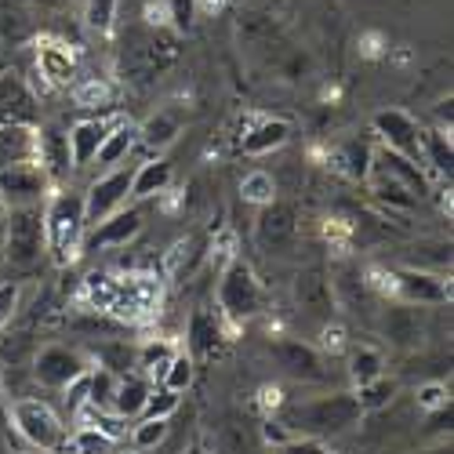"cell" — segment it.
Returning a JSON list of instances; mask_svg holds the SVG:
<instances>
[{
    "mask_svg": "<svg viewBox=\"0 0 454 454\" xmlns=\"http://www.w3.org/2000/svg\"><path fill=\"white\" fill-rule=\"evenodd\" d=\"M386 331H389L393 342L407 346V342H414V338H419V320H414L411 309H393L389 320H386Z\"/></svg>",
    "mask_w": 454,
    "mask_h": 454,
    "instance_id": "obj_36",
    "label": "cell"
},
{
    "mask_svg": "<svg viewBox=\"0 0 454 454\" xmlns=\"http://www.w3.org/2000/svg\"><path fill=\"white\" fill-rule=\"evenodd\" d=\"M273 356H277L280 371L291 374V378H298V382H324V378H327L324 356L313 346L298 342V338H284V342H277L273 346Z\"/></svg>",
    "mask_w": 454,
    "mask_h": 454,
    "instance_id": "obj_10",
    "label": "cell"
},
{
    "mask_svg": "<svg viewBox=\"0 0 454 454\" xmlns=\"http://www.w3.org/2000/svg\"><path fill=\"white\" fill-rule=\"evenodd\" d=\"M168 429H171V422H168V419H142V422L131 429V443H135L138 450H149V447L164 443Z\"/></svg>",
    "mask_w": 454,
    "mask_h": 454,
    "instance_id": "obj_33",
    "label": "cell"
},
{
    "mask_svg": "<svg viewBox=\"0 0 454 454\" xmlns=\"http://www.w3.org/2000/svg\"><path fill=\"white\" fill-rule=\"evenodd\" d=\"M84 197L81 193H59L44 207V230H48V251L59 254V262L73 258L81 251L84 237Z\"/></svg>",
    "mask_w": 454,
    "mask_h": 454,
    "instance_id": "obj_3",
    "label": "cell"
},
{
    "mask_svg": "<svg viewBox=\"0 0 454 454\" xmlns=\"http://www.w3.org/2000/svg\"><path fill=\"white\" fill-rule=\"evenodd\" d=\"M374 164V171H382V175H389L393 182H400L407 193L419 200V197H426L429 193V185H426V175L419 171V164H411L407 157H400V153H389V149H382L378 153V160H371Z\"/></svg>",
    "mask_w": 454,
    "mask_h": 454,
    "instance_id": "obj_18",
    "label": "cell"
},
{
    "mask_svg": "<svg viewBox=\"0 0 454 454\" xmlns=\"http://www.w3.org/2000/svg\"><path fill=\"white\" fill-rule=\"evenodd\" d=\"M287 138H291V124H284V121H262V124H254L240 138V149H244V153H251V157H258V153H270V149H280Z\"/></svg>",
    "mask_w": 454,
    "mask_h": 454,
    "instance_id": "obj_21",
    "label": "cell"
},
{
    "mask_svg": "<svg viewBox=\"0 0 454 454\" xmlns=\"http://www.w3.org/2000/svg\"><path fill=\"white\" fill-rule=\"evenodd\" d=\"M73 98H77L81 109H102V106H113V91H109V84H102L98 77L73 88Z\"/></svg>",
    "mask_w": 454,
    "mask_h": 454,
    "instance_id": "obj_35",
    "label": "cell"
},
{
    "mask_svg": "<svg viewBox=\"0 0 454 454\" xmlns=\"http://www.w3.org/2000/svg\"><path fill=\"white\" fill-rule=\"evenodd\" d=\"M393 393H396V386L389 382V378H378V382L360 386L356 400H360V407H364V411H378V407H386V403L393 400Z\"/></svg>",
    "mask_w": 454,
    "mask_h": 454,
    "instance_id": "obj_37",
    "label": "cell"
},
{
    "mask_svg": "<svg viewBox=\"0 0 454 454\" xmlns=\"http://www.w3.org/2000/svg\"><path fill=\"white\" fill-rule=\"evenodd\" d=\"M160 382H164V389L168 393H185L189 386H193V360H189V356H178L175 353V360L168 364V371L160 374Z\"/></svg>",
    "mask_w": 454,
    "mask_h": 454,
    "instance_id": "obj_30",
    "label": "cell"
},
{
    "mask_svg": "<svg viewBox=\"0 0 454 454\" xmlns=\"http://www.w3.org/2000/svg\"><path fill=\"white\" fill-rule=\"evenodd\" d=\"M393 280H396V291L407 306H443L450 298V287L440 277L422 273V270H400Z\"/></svg>",
    "mask_w": 454,
    "mask_h": 454,
    "instance_id": "obj_11",
    "label": "cell"
},
{
    "mask_svg": "<svg viewBox=\"0 0 454 454\" xmlns=\"http://www.w3.org/2000/svg\"><path fill=\"white\" fill-rule=\"evenodd\" d=\"M240 193H244V200H254V204H273V193H277V185H273V178L266 175V171H251L244 182H240Z\"/></svg>",
    "mask_w": 454,
    "mask_h": 454,
    "instance_id": "obj_34",
    "label": "cell"
},
{
    "mask_svg": "<svg viewBox=\"0 0 454 454\" xmlns=\"http://www.w3.org/2000/svg\"><path fill=\"white\" fill-rule=\"evenodd\" d=\"M131 175L128 168H117V171H109L102 175L88 193H84V222L88 225H98L106 222L109 215H117L124 207V200L131 197Z\"/></svg>",
    "mask_w": 454,
    "mask_h": 454,
    "instance_id": "obj_7",
    "label": "cell"
},
{
    "mask_svg": "<svg viewBox=\"0 0 454 454\" xmlns=\"http://www.w3.org/2000/svg\"><path fill=\"white\" fill-rule=\"evenodd\" d=\"M222 342V331L215 324V317L207 313H193V320H189V349H193L197 356H211Z\"/></svg>",
    "mask_w": 454,
    "mask_h": 454,
    "instance_id": "obj_24",
    "label": "cell"
},
{
    "mask_svg": "<svg viewBox=\"0 0 454 454\" xmlns=\"http://www.w3.org/2000/svg\"><path fill=\"white\" fill-rule=\"evenodd\" d=\"M178 407V396L160 389V393H149L145 407H142V419H171V411Z\"/></svg>",
    "mask_w": 454,
    "mask_h": 454,
    "instance_id": "obj_42",
    "label": "cell"
},
{
    "mask_svg": "<svg viewBox=\"0 0 454 454\" xmlns=\"http://www.w3.org/2000/svg\"><path fill=\"white\" fill-rule=\"evenodd\" d=\"M182 454H204V447H200V443H189Z\"/></svg>",
    "mask_w": 454,
    "mask_h": 454,
    "instance_id": "obj_48",
    "label": "cell"
},
{
    "mask_svg": "<svg viewBox=\"0 0 454 454\" xmlns=\"http://www.w3.org/2000/svg\"><path fill=\"white\" fill-rule=\"evenodd\" d=\"M48 251V230H44V207H12L4 218V262L19 273H29L41 266V258Z\"/></svg>",
    "mask_w": 454,
    "mask_h": 454,
    "instance_id": "obj_2",
    "label": "cell"
},
{
    "mask_svg": "<svg viewBox=\"0 0 454 454\" xmlns=\"http://www.w3.org/2000/svg\"><path fill=\"white\" fill-rule=\"evenodd\" d=\"M135 138H138V131L131 128V124H117L109 135H106V142H102V149H98V164H106V168H113V164H121L128 153H131V145H135Z\"/></svg>",
    "mask_w": 454,
    "mask_h": 454,
    "instance_id": "obj_25",
    "label": "cell"
},
{
    "mask_svg": "<svg viewBox=\"0 0 454 454\" xmlns=\"http://www.w3.org/2000/svg\"><path fill=\"white\" fill-rule=\"evenodd\" d=\"M36 66H41V77H48V81L59 84V88H69L73 77H77V62H73V55H69L62 44L36 48Z\"/></svg>",
    "mask_w": 454,
    "mask_h": 454,
    "instance_id": "obj_20",
    "label": "cell"
},
{
    "mask_svg": "<svg viewBox=\"0 0 454 454\" xmlns=\"http://www.w3.org/2000/svg\"><path fill=\"white\" fill-rule=\"evenodd\" d=\"M33 117H36V109H33L29 88L15 73H4L0 77V124H33Z\"/></svg>",
    "mask_w": 454,
    "mask_h": 454,
    "instance_id": "obj_15",
    "label": "cell"
},
{
    "mask_svg": "<svg viewBox=\"0 0 454 454\" xmlns=\"http://www.w3.org/2000/svg\"><path fill=\"white\" fill-rule=\"evenodd\" d=\"M48 189V171L41 164H15V168H0V204L8 207H29L44 197Z\"/></svg>",
    "mask_w": 454,
    "mask_h": 454,
    "instance_id": "obj_8",
    "label": "cell"
},
{
    "mask_svg": "<svg viewBox=\"0 0 454 454\" xmlns=\"http://www.w3.org/2000/svg\"><path fill=\"white\" fill-rule=\"evenodd\" d=\"M33 36V19L22 0H0V41L4 44H22Z\"/></svg>",
    "mask_w": 454,
    "mask_h": 454,
    "instance_id": "obj_22",
    "label": "cell"
},
{
    "mask_svg": "<svg viewBox=\"0 0 454 454\" xmlns=\"http://www.w3.org/2000/svg\"><path fill=\"white\" fill-rule=\"evenodd\" d=\"M254 233H258V244H262V247H273V251L287 247V244L294 240V233H298L294 207H291V204H277V200L266 204V207H262V215H258Z\"/></svg>",
    "mask_w": 454,
    "mask_h": 454,
    "instance_id": "obj_12",
    "label": "cell"
},
{
    "mask_svg": "<svg viewBox=\"0 0 454 454\" xmlns=\"http://www.w3.org/2000/svg\"><path fill=\"white\" fill-rule=\"evenodd\" d=\"M117 19V0H88V26L95 33H109Z\"/></svg>",
    "mask_w": 454,
    "mask_h": 454,
    "instance_id": "obj_38",
    "label": "cell"
},
{
    "mask_svg": "<svg viewBox=\"0 0 454 454\" xmlns=\"http://www.w3.org/2000/svg\"><path fill=\"white\" fill-rule=\"evenodd\" d=\"M433 454H450V450H443V447H440V450H433Z\"/></svg>",
    "mask_w": 454,
    "mask_h": 454,
    "instance_id": "obj_49",
    "label": "cell"
},
{
    "mask_svg": "<svg viewBox=\"0 0 454 454\" xmlns=\"http://www.w3.org/2000/svg\"><path fill=\"white\" fill-rule=\"evenodd\" d=\"M8 422H15V433L33 443V447H41V450H59L66 447V426L59 414L44 403V400H12L8 407Z\"/></svg>",
    "mask_w": 454,
    "mask_h": 454,
    "instance_id": "obj_4",
    "label": "cell"
},
{
    "mask_svg": "<svg viewBox=\"0 0 454 454\" xmlns=\"http://www.w3.org/2000/svg\"><path fill=\"white\" fill-rule=\"evenodd\" d=\"M168 19L178 33H189L197 19V0H168Z\"/></svg>",
    "mask_w": 454,
    "mask_h": 454,
    "instance_id": "obj_40",
    "label": "cell"
},
{
    "mask_svg": "<svg viewBox=\"0 0 454 454\" xmlns=\"http://www.w3.org/2000/svg\"><path fill=\"white\" fill-rule=\"evenodd\" d=\"M149 393H153V389H149V382H145V378H138V374L117 378V389H113L109 411L117 414V419H138L145 400H149Z\"/></svg>",
    "mask_w": 454,
    "mask_h": 454,
    "instance_id": "obj_19",
    "label": "cell"
},
{
    "mask_svg": "<svg viewBox=\"0 0 454 454\" xmlns=\"http://www.w3.org/2000/svg\"><path fill=\"white\" fill-rule=\"evenodd\" d=\"M364 419V407L356 400V393H331V396H317L306 403H294L284 414V426H291L294 433H309V440L317 436H338L353 429Z\"/></svg>",
    "mask_w": 454,
    "mask_h": 454,
    "instance_id": "obj_1",
    "label": "cell"
},
{
    "mask_svg": "<svg viewBox=\"0 0 454 454\" xmlns=\"http://www.w3.org/2000/svg\"><path fill=\"white\" fill-rule=\"evenodd\" d=\"M419 403L429 407V411H443V407H450L443 386H422V389H419Z\"/></svg>",
    "mask_w": 454,
    "mask_h": 454,
    "instance_id": "obj_46",
    "label": "cell"
},
{
    "mask_svg": "<svg viewBox=\"0 0 454 454\" xmlns=\"http://www.w3.org/2000/svg\"><path fill=\"white\" fill-rule=\"evenodd\" d=\"M113 128H117V124H106V121H81L77 128H73V131L66 135L73 168H88V164L98 157V149H102V142H106V135H109Z\"/></svg>",
    "mask_w": 454,
    "mask_h": 454,
    "instance_id": "obj_16",
    "label": "cell"
},
{
    "mask_svg": "<svg viewBox=\"0 0 454 454\" xmlns=\"http://www.w3.org/2000/svg\"><path fill=\"white\" fill-rule=\"evenodd\" d=\"M84 374H88L84 356L69 346H48L33 356V378L44 389H69L73 382H81Z\"/></svg>",
    "mask_w": 454,
    "mask_h": 454,
    "instance_id": "obj_6",
    "label": "cell"
},
{
    "mask_svg": "<svg viewBox=\"0 0 454 454\" xmlns=\"http://www.w3.org/2000/svg\"><path fill=\"white\" fill-rule=\"evenodd\" d=\"M142 142L149 145V149H164V145H171L175 142V135H178V121L171 117V113H157V117H149L145 124H142Z\"/></svg>",
    "mask_w": 454,
    "mask_h": 454,
    "instance_id": "obj_27",
    "label": "cell"
},
{
    "mask_svg": "<svg viewBox=\"0 0 454 454\" xmlns=\"http://www.w3.org/2000/svg\"><path fill=\"white\" fill-rule=\"evenodd\" d=\"M19 301H22V287L12 280V284H0V331H4L15 313H19Z\"/></svg>",
    "mask_w": 454,
    "mask_h": 454,
    "instance_id": "obj_43",
    "label": "cell"
},
{
    "mask_svg": "<svg viewBox=\"0 0 454 454\" xmlns=\"http://www.w3.org/2000/svg\"><path fill=\"white\" fill-rule=\"evenodd\" d=\"M378 197L389 200V204H396V207H411V204H414V197L407 193V189H403L400 182H393L389 175H382V171H378Z\"/></svg>",
    "mask_w": 454,
    "mask_h": 454,
    "instance_id": "obj_44",
    "label": "cell"
},
{
    "mask_svg": "<svg viewBox=\"0 0 454 454\" xmlns=\"http://www.w3.org/2000/svg\"><path fill=\"white\" fill-rule=\"evenodd\" d=\"M142 233V211L138 207H121L117 215H109L106 222L95 225V233L88 237V251H98V247H124L128 240H135Z\"/></svg>",
    "mask_w": 454,
    "mask_h": 454,
    "instance_id": "obj_13",
    "label": "cell"
},
{
    "mask_svg": "<svg viewBox=\"0 0 454 454\" xmlns=\"http://www.w3.org/2000/svg\"><path fill=\"white\" fill-rule=\"evenodd\" d=\"M29 353V334H4L0 338V364H19Z\"/></svg>",
    "mask_w": 454,
    "mask_h": 454,
    "instance_id": "obj_45",
    "label": "cell"
},
{
    "mask_svg": "<svg viewBox=\"0 0 454 454\" xmlns=\"http://www.w3.org/2000/svg\"><path fill=\"white\" fill-rule=\"evenodd\" d=\"M294 301H298V309L309 313V317H331V309H334V291H331L327 273H324V270L298 273V280H294Z\"/></svg>",
    "mask_w": 454,
    "mask_h": 454,
    "instance_id": "obj_14",
    "label": "cell"
},
{
    "mask_svg": "<svg viewBox=\"0 0 454 454\" xmlns=\"http://www.w3.org/2000/svg\"><path fill=\"white\" fill-rule=\"evenodd\" d=\"M66 443H73L77 454H113V436H106L102 429H91V426L77 429L73 440H66Z\"/></svg>",
    "mask_w": 454,
    "mask_h": 454,
    "instance_id": "obj_31",
    "label": "cell"
},
{
    "mask_svg": "<svg viewBox=\"0 0 454 454\" xmlns=\"http://www.w3.org/2000/svg\"><path fill=\"white\" fill-rule=\"evenodd\" d=\"M218 301L225 317L233 320H251L262 313V306H266V291H262L258 277L251 273L247 262H233L230 270H225L222 284H218Z\"/></svg>",
    "mask_w": 454,
    "mask_h": 454,
    "instance_id": "obj_5",
    "label": "cell"
},
{
    "mask_svg": "<svg viewBox=\"0 0 454 454\" xmlns=\"http://www.w3.org/2000/svg\"><path fill=\"white\" fill-rule=\"evenodd\" d=\"M284 454H331L320 440H291L284 443Z\"/></svg>",
    "mask_w": 454,
    "mask_h": 454,
    "instance_id": "obj_47",
    "label": "cell"
},
{
    "mask_svg": "<svg viewBox=\"0 0 454 454\" xmlns=\"http://www.w3.org/2000/svg\"><path fill=\"white\" fill-rule=\"evenodd\" d=\"M175 360V353H171V346H164V342H157V346H145L142 349V367L153 374V378H160L164 371H168V364Z\"/></svg>",
    "mask_w": 454,
    "mask_h": 454,
    "instance_id": "obj_41",
    "label": "cell"
},
{
    "mask_svg": "<svg viewBox=\"0 0 454 454\" xmlns=\"http://www.w3.org/2000/svg\"><path fill=\"white\" fill-rule=\"evenodd\" d=\"M113 389H117V374H113L109 367H102V371H95V374H88V403L91 407H109L113 403Z\"/></svg>",
    "mask_w": 454,
    "mask_h": 454,
    "instance_id": "obj_32",
    "label": "cell"
},
{
    "mask_svg": "<svg viewBox=\"0 0 454 454\" xmlns=\"http://www.w3.org/2000/svg\"><path fill=\"white\" fill-rule=\"evenodd\" d=\"M349 374H353V382H356V386H367V382H378V378H386V360H382V353L371 349V346L353 349Z\"/></svg>",
    "mask_w": 454,
    "mask_h": 454,
    "instance_id": "obj_26",
    "label": "cell"
},
{
    "mask_svg": "<svg viewBox=\"0 0 454 454\" xmlns=\"http://www.w3.org/2000/svg\"><path fill=\"white\" fill-rule=\"evenodd\" d=\"M422 160H429L433 168H440V171L450 175V160H454V153H450V138L440 135V131L422 135Z\"/></svg>",
    "mask_w": 454,
    "mask_h": 454,
    "instance_id": "obj_29",
    "label": "cell"
},
{
    "mask_svg": "<svg viewBox=\"0 0 454 454\" xmlns=\"http://www.w3.org/2000/svg\"><path fill=\"white\" fill-rule=\"evenodd\" d=\"M374 128H378V135H382V142H386L389 153H400V157H407L411 164L422 160V131H419V124L407 117V113H400V109L378 113Z\"/></svg>",
    "mask_w": 454,
    "mask_h": 454,
    "instance_id": "obj_9",
    "label": "cell"
},
{
    "mask_svg": "<svg viewBox=\"0 0 454 454\" xmlns=\"http://www.w3.org/2000/svg\"><path fill=\"white\" fill-rule=\"evenodd\" d=\"M36 145L41 138L33 135L29 124H0V168L29 164L36 157Z\"/></svg>",
    "mask_w": 454,
    "mask_h": 454,
    "instance_id": "obj_17",
    "label": "cell"
},
{
    "mask_svg": "<svg viewBox=\"0 0 454 454\" xmlns=\"http://www.w3.org/2000/svg\"><path fill=\"white\" fill-rule=\"evenodd\" d=\"M171 182V164L168 160H145L135 175H131V197L145 200V197H157L164 193Z\"/></svg>",
    "mask_w": 454,
    "mask_h": 454,
    "instance_id": "obj_23",
    "label": "cell"
},
{
    "mask_svg": "<svg viewBox=\"0 0 454 454\" xmlns=\"http://www.w3.org/2000/svg\"><path fill=\"white\" fill-rule=\"evenodd\" d=\"M342 153H346V168H349L353 178H367V175H371V149H367L364 142H356V138L346 142Z\"/></svg>",
    "mask_w": 454,
    "mask_h": 454,
    "instance_id": "obj_39",
    "label": "cell"
},
{
    "mask_svg": "<svg viewBox=\"0 0 454 454\" xmlns=\"http://www.w3.org/2000/svg\"><path fill=\"white\" fill-rule=\"evenodd\" d=\"M36 157H41V164H48L55 175H62L69 168V142H66V135L48 131L41 138V145H36Z\"/></svg>",
    "mask_w": 454,
    "mask_h": 454,
    "instance_id": "obj_28",
    "label": "cell"
}]
</instances>
